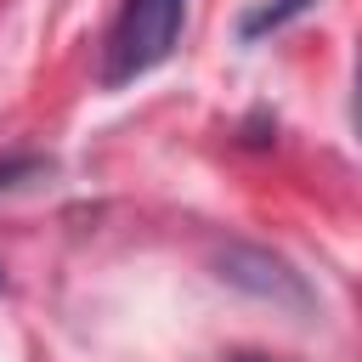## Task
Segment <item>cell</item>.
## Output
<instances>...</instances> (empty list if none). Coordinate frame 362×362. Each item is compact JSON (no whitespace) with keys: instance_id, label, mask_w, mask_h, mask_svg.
<instances>
[{"instance_id":"4","label":"cell","mask_w":362,"mask_h":362,"mask_svg":"<svg viewBox=\"0 0 362 362\" xmlns=\"http://www.w3.org/2000/svg\"><path fill=\"white\" fill-rule=\"evenodd\" d=\"M226 362H272V356H255V351H238V356H226Z\"/></svg>"},{"instance_id":"2","label":"cell","mask_w":362,"mask_h":362,"mask_svg":"<svg viewBox=\"0 0 362 362\" xmlns=\"http://www.w3.org/2000/svg\"><path fill=\"white\" fill-rule=\"evenodd\" d=\"M300 6H305V0H277V6H266V11H255V17L243 23V34L255 40L260 28H272V23H283V17H288V11H300Z\"/></svg>"},{"instance_id":"3","label":"cell","mask_w":362,"mask_h":362,"mask_svg":"<svg viewBox=\"0 0 362 362\" xmlns=\"http://www.w3.org/2000/svg\"><path fill=\"white\" fill-rule=\"evenodd\" d=\"M356 136H362V68H356Z\"/></svg>"},{"instance_id":"1","label":"cell","mask_w":362,"mask_h":362,"mask_svg":"<svg viewBox=\"0 0 362 362\" xmlns=\"http://www.w3.org/2000/svg\"><path fill=\"white\" fill-rule=\"evenodd\" d=\"M181 23H187V0H124L107 28V45H102V85L119 90V85L153 74L175 51Z\"/></svg>"}]
</instances>
